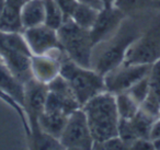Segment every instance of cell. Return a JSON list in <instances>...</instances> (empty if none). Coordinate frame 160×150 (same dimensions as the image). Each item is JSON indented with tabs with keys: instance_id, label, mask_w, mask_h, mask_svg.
<instances>
[{
	"instance_id": "21",
	"label": "cell",
	"mask_w": 160,
	"mask_h": 150,
	"mask_svg": "<svg viewBox=\"0 0 160 150\" xmlns=\"http://www.w3.org/2000/svg\"><path fill=\"white\" fill-rule=\"evenodd\" d=\"M147 80H148L149 92L146 99L160 104V59L151 65Z\"/></svg>"
},
{
	"instance_id": "11",
	"label": "cell",
	"mask_w": 160,
	"mask_h": 150,
	"mask_svg": "<svg viewBox=\"0 0 160 150\" xmlns=\"http://www.w3.org/2000/svg\"><path fill=\"white\" fill-rule=\"evenodd\" d=\"M3 64L22 82L27 83L33 78L32 73V56L19 52H5L0 55Z\"/></svg>"
},
{
	"instance_id": "28",
	"label": "cell",
	"mask_w": 160,
	"mask_h": 150,
	"mask_svg": "<svg viewBox=\"0 0 160 150\" xmlns=\"http://www.w3.org/2000/svg\"><path fill=\"white\" fill-rule=\"evenodd\" d=\"M129 149L134 150H150L153 148V142L149 138H137L131 143Z\"/></svg>"
},
{
	"instance_id": "2",
	"label": "cell",
	"mask_w": 160,
	"mask_h": 150,
	"mask_svg": "<svg viewBox=\"0 0 160 150\" xmlns=\"http://www.w3.org/2000/svg\"><path fill=\"white\" fill-rule=\"evenodd\" d=\"M139 36L137 30L128 24H124L123 21L114 35L99 43L101 45H94L98 46V54L92 55L91 68L104 76L124 62L128 47Z\"/></svg>"
},
{
	"instance_id": "22",
	"label": "cell",
	"mask_w": 160,
	"mask_h": 150,
	"mask_svg": "<svg viewBox=\"0 0 160 150\" xmlns=\"http://www.w3.org/2000/svg\"><path fill=\"white\" fill-rule=\"evenodd\" d=\"M0 99L2 100L5 103H7L8 105L11 106V108L14 110V112L19 115V117H20L21 122H22V124H23V128H24L25 132H27V135L29 136V138H30V137H31V135H32V132H31V127H30L29 119H28L27 113H25L24 108H23L19 103H17V102L14 101L11 97H9L8 94H6V93L3 92V91H1V90H0Z\"/></svg>"
},
{
	"instance_id": "12",
	"label": "cell",
	"mask_w": 160,
	"mask_h": 150,
	"mask_svg": "<svg viewBox=\"0 0 160 150\" xmlns=\"http://www.w3.org/2000/svg\"><path fill=\"white\" fill-rule=\"evenodd\" d=\"M59 60L51 57L48 55L32 56V73L36 80L48 83L54 78L59 75L60 70Z\"/></svg>"
},
{
	"instance_id": "9",
	"label": "cell",
	"mask_w": 160,
	"mask_h": 150,
	"mask_svg": "<svg viewBox=\"0 0 160 150\" xmlns=\"http://www.w3.org/2000/svg\"><path fill=\"white\" fill-rule=\"evenodd\" d=\"M160 59V38L153 34L140 35L137 38L126 52L124 64L152 65Z\"/></svg>"
},
{
	"instance_id": "6",
	"label": "cell",
	"mask_w": 160,
	"mask_h": 150,
	"mask_svg": "<svg viewBox=\"0 0 160 150\" xmlns=\"http://www.w3.org/2000/svg\"><path fill=\"white\" fill-rule=\"evenodd\" d=\"M151 65H133L122 62L105 73V90L114 95L128 91L136 82L147 77Z\"/></svg>"
},
{
	"instance_id": "25",
	"label": "cell",
	"mask_w": 160,
	"mask_h": 150,
	"mask_svg": "<svg viewBox=\"0 0 160 150\" xmlns=\"http://www.w3.org/2000/svg\"><path fill=\"white\" fill-rule=\"evenodd\" d=\"M150 2L151 0H115L114 7L125 13L127 11H134V10L145 8Z\"/></svg>"
},
{
	"instance_id": "13",
	"label": "cell",
	"mask_w": 160,
	"mask_h": 150,
	"mask_svg": "<svg viewBox=\"0 0 160 150\" xmlns=\"http://www.w3.org/2000/svg\"><path fill=\"white\" fill-rule=\"evenodd\" d=\"M0 90L24 108V84L6 67L0 57ZM25 111V110H24Z\"/></svg>"
},
{
	"instance_id": "31",
	"label": "cell",
	"mask_w": 160,
	"mask_h": 150,
	"mask_svg": "<svg viewBox=\"0 0 160 150\" xmlns=\"http://www.w3.org/2000/svg\"><path fill=\"white\" fill-rule=\"evenodd\" d=\"M101 2L103 3L104 8H112V7H114L115 0H101Z\"/></svg>"
},
{
	"instance_id": "8",
	"label": "cell",
	"mask_w": 160,
	"mask_h": 150,
	"mask_svg": "<svg viewBox=\"0 0 160 150\" xmlns=\"http://www.w3.org/2000/svg\"><path fill=\"white\" fill-rule=\"evenodd\" d=\"M47 93V84L38 81L34 77L24 83V110L32 134L38 130V118L44 112Z\"/></svg>"
},
{
	"instance_id": "27",
	"label": "cell",
	"mask_w": 160,
	"mask_h": 150,
	"mask_svg": "<svg viewBox=\"0 0 160 150\" xmlns=\"http://www.w3.org/2000/svg\"><path fill=\"white\" fill-rule=\"evenodd\" d=\"M54 1H55L58 7L60 8V10L62 11V13H64L66 19L70 18L73 10H75V8L77 7V5H78L77 0H54Z\"/></svg>"
},
{
	"instance_id": "10",
	"label": "cell",
	"mask_w": 160,
	"mask_h": 150,
	"mask_svg": "<svg viewBox=\"0 0 160 150\" xmlns=\"http://www.w3.org/2000/svg\"><path fill=\"white\" fill-rule=\"evenodd\" d=\"M125 18V13L116 7L103 8L99 11L98 18L89 31L93 46L108 40L120 29Z\"/></svg>"
},
{
	"instance_id": "30",
	"label": "cell",
	"mask_w": 160,
	"mask_h": 150,
	"mask_svg": "<svg viewBox=\"0 0 160 150\" xmlns=\"http://www.w3.org/2000/svg\"><path fill=\"white\" fill-rule=\"evenodd\" d=\"M28 1H29V0H6V5L21 10V8H22Z\"/></svg>"
},
{
	"instance_id": "19",
	"label": "cell",
	"mask_w": 160,
	"mask_h": 150,
	"mask_svg": "<svg viewBox=\"0 0 160 150\" xmlns=\"http://www.w3.org/2000/svg\"><path fill=\"white\" fill-rule=\"evenodd\" d=\"M115 102L121 119H132L140 108L139 104L127 92L115 94Z\"/></svg>"
},
{
	"instance_id": "17",
	"label": "cell",
	"mask_w": 160,
	"mask_h": 150,
	"mask_svg": "<svg viewBox=\"0 0 160 150\" xmlns=\"http://www.w3.org/2000/svg\"><path fill=\"white\" fill-rule=\"evenodd\" d=\"M20 12L21 10L5 5L2 13L0 16V31L7 33L23 32Z\"/></svg>"
},
{
	"instance_id": "3",
	"label": "cell",
	"mask_w": 160,
	"mask_h": 150,
	"mask_svg": "<svg viewBox=\"0 0 160 150\" xmlns=\"http://www.w3.org/2000/svg\"><path fill=\"white\" fill-rule=\"evenodd\" d=\"M59 75L68 82L81 108L97 94L107 91L103 75L93 68L79 66L69 58L62 62Z\"/></svg>"
},
{
	"instance_id": "15",
	"label": "cell",
	"mask_w": 160,
	"mask_h": 150,
	"mask_svg": "<svg viewBox=\"0 0 160 150\" xmlns=\"http://www.w3.org/2000/svg\"><path fill=\"white\" fill-rule=\"evenodd\" d=\"M67 118L68 115L62 113L43 112L38 118V130L46 132L47 135H51L59 140V137L66 125Z\"/></svg>"
},
{
	"instance_id": "32",
	"label": "cell",
	"mask_w": 160,
	"mask_h": 150,
	"mask_svg": "<svg viewBox=\"0 0 160 150\" xmlns=\"http://www.w3.org/2000/svg\"><path fill=\"white\" fill-rule=\"evenodd\" d=\"M5 5H6V0H0V16L2 13V10L5 8Z\"/></svg>"
},
{
	"instance_id": "20",
	"label": "cell",
	"mask_w": 160,
	"mask_h": 150,
	"mask_svg": "<svg viewBox=\"0 0 160 150\" xmlns=\"http://www.w3.org/2000/svg\"><path fill=\"white\" fill-rule=\"evenodd\" d=\"M45 20L44 24L57 31L66 20L64 13L54 0H44Z\"/></svg>"
},
{
	"instance_id": "29",
	"label": "cell",
	"mask_w": 160,
	"mask_h": 150,
	"mask_svg": "<svg viewBox=\"0 0 160 150\" xmlns=\"http://www.w3.org/2000/svg\"><path fill=\"white\" fill-rule=\"evenodd\" d=\"M79 3H82V5H87L89 7H92L97 10H102L104 8L103 3L101 2V0H77Z\"/></svg>"
},
{
	"instance_id": "18",
	"label": "cell",
	"mask_w": 160,
	"mask_h": 150,
	"mask_svg": "<svg viewBox=\"0 0 160 150\" xmlns=\"http://www.w3.org/2000/svg\"><path fill=\"white\" fill-rule=\"evenodd\" d=\"M158 118H155L151 115L147 114L146 112L139 108L137 114L133 117L131 121V124L133 126L135 134L137 138H149L150 139V132L152 129V126Z\"/></svg>"
},
{
	"instance_id": "26",
	"label": "cell",
	"mask_w": 160,
	"mask_h": 150,
	"mask_svg": "<svg viewBox=\"0 0 160 150\" xmlns=\"http://www.w3.org/2000/svg\"><path fill=\"white\" fill-rule=\"evenodd\" d=\"M99 148V149H108V150H124L128 149V146L118 136L112 137L101 142H94L93 149Z\"/></svg>"
},
{
	"instance_id": "24",
	"label": "cell",
	"mask_w": 160,
	"mask_h": 150,
	"mask_svg": "<svg viewBox=\"0 0 160 150\" xmlns=\"http://www.w3.org/2000/svg\"><path fill=\"white\" fill-rule=\"evenodd\" d=\"M118 136L128 146L133 142L135 139H137V136L135 134V130H134L133 126L131 124L129 119H121L118 122Z\"/></svg>"
},
{
	"instance_id": "16",
	"label": "cell",
	"mask_w": 160,
	"mask_h": 150,
	"mask_svg": "<svg viewBox=\"0 0 160 150\" xmlns=\"http://www.w3.org/2000/svg\"><path fill=\"white\" fill-rule=\"evenodd\" d=\"M99 11L100 10H97L87 5H82V3L78 2L77 7L75 8L72 14H71L70 19L76 24L79 25L80 28L90 31L91 28L93 27V24L96 23Z\"/></svg>"
},
{
	"instance_id": "4",
	"label": "cell",
	"mask_w": 160,
	"mask_h": 150,
	"mask_svg": "<svg viewBox=\"0 0 160 150\" xmlns=\"http://www.w3.org/2000/svg\"><path fill=\"white\" fill-rule=\"evenodd\" d=\"M57 34L67 57L79 66L91 68L93 43L89 31L80 28L69 18L57 30Z\"/></svg>"
},
{
	"instance_id": "14",
	"label": "cell",
	"mask_w": 160,
	"mask_h": 150,
	"mask_svg": "<svg viewBox=\"0 0 160 150\" xmlns=\"http://www.w3.org/2000/svg\"><path fill=\"white\" fill-rule=\"evenodd\" d=\"M21 22L23 30L44 24L45 5L44 0H29L21 8Z\"/></svg>"
},
{
	"instance_id": "23",
	"label": "cell",
	"mask_w": 160,
	"mask_h": 150,
	"mask_svg": "<svg viewBox=\"0 0 160 150\" xmlns=\"http://www.w3.org/2000/svg\"><path fill=\"white\" fill-rule=\"evenodd\" d=\"M148 76V75H147ZM138 104H142L145 101V99L147 98L149 92V88H148V80L147 77L142 78V80H139L138 82H136L128 91H126Z\"/></svg>"
},
{
	"instance_id": "7",
	"label": "cell",
	"mask_w": 160,
	"mask_h": 150,
	"mask_svg": "<svg viewBox=\"0 0 160 150\" xmlns=\"http://www.w3.org/2000/svg\"><path fill=\"white\" fill-rule=\"evenodd\" d=\"M22 34L33 56L49 55L56 49L62 48L57 31L45 24L23 30Z\"/></svg>"
},
{
	"instance_id": "1",
	"label": "cell",
	"mask_w": 160,
	"mask_h": 150,
	"mask_svg": "<svg viewBox=\"0 0 160 150\" xmlns=\"http://www.w3.org/2000/svg\"><path fill=\"white\" fill-rule=\"evenodd\" d=\"M81 108L87 116L94 142L118 136L120 116L113 93L103 91L90 99Z\"/></svg>"
},
{
	"instance_id": "5",
	"label": "cell",
	"mask_w": 160,
	"mask_h": 150,
	"mask_svg": "<svg viewBox=\"0 0 160 150\" xmlns=\"http://www.w3.org/2000/svg\"><path fill=\"white\" fill-rule=\"evenodd\" d=\"M59 142L62 149H93V137L90 132L87 116L81 108L68 115L66 125L59 137Z\"/></svg>"
}]
</instances>
